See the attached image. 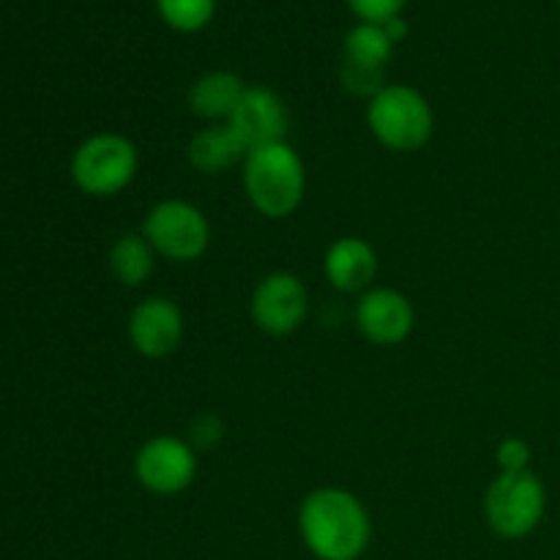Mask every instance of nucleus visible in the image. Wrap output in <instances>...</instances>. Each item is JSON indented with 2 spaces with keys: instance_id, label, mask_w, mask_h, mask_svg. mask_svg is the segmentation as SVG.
<instances>
[{
  "instance_id": "9b49d317",
  "label": "nucleus",
  "mask_w": 560,
  "mask_h": 560,
  "mask_svg": "<svg viewBox=\"0 0 560 560\" xmlns=\"http://www.w3.org/2000/svg\"><path fill=\"white\" fill-rule=\"evenodd\" d=\"M249 148L288 140L290 113L284 98L268 85H246L233 118L228 120Z\"/></svg>"
},
{
  "instance_id": "423d86ee",
  "label": "nucleus",
  "mask_w": 560,
  "mask_h": 560,
  "mask_svg": "<svg viewBox=\"0 0 560 560\" xmlns=\"http://www.w3.org/2000/svg\"><path fill=\"white\" fill-rule=\"evenodd\" d=\"M140 233L153 246L156 257L175 266H186L206 255L213 230L200 206L180 197H167L148 208Z\"/></svg>"
},
{
  "instance_id": "a211bd4d",
  "label": "nucleus",
  "mask_w": 560,
  "mask_h": 560,
  "mask_svg": "<svg viewBox=\"0 0 560 560\" xmlns=\"http://www.w3.org/2000/svg\"><path fill=\"white\" fill-rule=\"evenodd\" d=\"M530 459H534V448L525 438L509 435L498 443L495 463L498 474H520V470H530Z\"/></svg>"
},
{
  "instance_id": "f3484780",
  "label": "nucleus",
  "mask_w": 560,
  "mask_h": 560,
  "mask_svg": "<svg viewBox=\"0 0 560 560\" xmlns=\"http://www.w3.org/2000/svg\"><path fill=\"white\" fill-rule=\"evenodd\" d=\"M159 16L178 33H197L211 25L217 0H156Z\"/></svg>"
},
{
  "instance_id": "6e6552de",
  "label": "nucleus",
  "mask_w": 560,
  "mask_h": 560,
  "mask_svg": "<svg viewBox=\"0 0 560 560\" xmlns=\"http://www.w3.org/2000/svg\"><path fill=\"white\" fill-rule=\"evenodd\" d=\"M310 315V288L293 271H271L255 284L249 317L268 337H290Z\"/></svg>"
},
{
  "instance_id": "6ab92c4d",
  "label": "nucleus",
  "mask_w": 560,
  "mask_h": 560,
  "mask_svg": "<svg viewBox=\"0 0 560 560\" xmlns=\"http://www.w3.org/2000/svg\"><path fill=\"white\" fill-rule=\"evenodd\" d=\"M186 441L197 452H211L224 441V421L217 413H200L189 421V438Z\"/></svg>"
},
{
  "instance_id": "f8f14e48",
  "label": "nucleus",
  "mask_w": 560,
  "mask_h": 560,
  "mask_svg": "<svg viewBox=\"0 0 560 560\" xmlns=\"http://www.w3.org/2000/svg\"><path fill=\"white\" fill-rule=\"evenodd\" d=\"M323 273H326L328 284L339 293H366L370 288H375L377 277L375 246L361 235L337 238L323 257Z\"/></svg>"
},
{
  "instance_id": "dca6fc26",
  "label": "nucleus",
  "mask_w": 560,
  "mask_h": 560,
  "mask_svg": "<svg viewBox=\"0 0 560 560\" xmlns=\"http://www.w3.org/2000/svg\"><path fill=\"white\" fill-rule=\"evenodd\" d=\"M394 47L397 44L388 38L386 27L372 25V22H359L355 27H350L342 42V66L383 74L386 63L392 60Z\"/></svg>"
},
{
  "instance_id": "0eeeda50",
  "label": "nucleus",
  "mask_w": 560,
  "mask_h": 560,
  "mask_svg": "<svg viewBox=\"0 0 560 560\" xmlns=\"http://www.w3.org/2000/svg\"><path fill=\"white\" fill-rule=\"evenodd\" d=\"M200 470L197 448L186 438L153 435L137 448L135 476L151 495L173 498L189 490Z\"/></svg>"
},
{
  "instance_id": "ddd939ff",
  "label": "nucleus",
  "mask_w": 560,
  "mask_h": 560,
  "mask_svg": "<svg viewBox=\"0 0 560 560\" xmlns=\"http://www.w3.org/2000/svg\"><path fill=\"white\" fill-rule=\"evenodd\" d=\"M249 145L233 124H206L186 145V162L202 175H222L244 164Z\"/></svg>"
},
{
  "instance_id": "412c9836",
  "label": "nucleus",
  "mask_w": 560,
  "mask_h": 560,
  "mask_svg": "<svg viewBox=\"0 0 560 560\" xmlns=\"http://www.w3.org/2000/svg\"><path fill=\"white\" fill-rule=\"evenodd\" d=\"M383 27H386L388 38H392L394 44H399L405 36H408V22H405V16H394V20H388Z\"/></svg>"
},
{
  "instance_id": "4468645a",
  "label": "nucleus",
  "mask_w": 560,
  "mask_h": 560,
  "mask_svg": "<svg viewBox=\"0 0 560 560\" xmlns=\"http://www.w3.org/2000/svg\"><path fill=\"white\" fill-rule=\"evenodd\" d=\"M244 91L246 82L235 71L213 69L191 82L189 93H186V107L206 124H228Z\"/></svg>"
},
{
  "instance_id": "9d476101",
  "label": "nucleus",
  "mask_w": 560,
  "mask_h": 560,
  "mask_svg": "<svg viewBox=\"0 0 560 560\" xmlns=\"http://www.w3.org/2000/svg\"><path fill=\"white\" fill-rule=\"evenodd\" d=\"M355 328L377 348L402 345L416 328V306L402 290L375 284L355 301Z\"/></svg>"
},
{
  "instance_id": "20e7f679",
  "label": "nucleus",
  "mask_w": 560,
  "mask_h": 560,
  "mask_svg": "<svg viewBox=\"0 0 560 560\" xmlns=\"http://www.w3.org/2000/svg\"><path fill=\"white\" fill-rule=\"evenodd\" d=\"M71 180L88 197H115L135 184L140 173V151L120 131H98L85 137L71 153Z\"/></svg>"
},
{
  "instance_id": "f03ea898",
  "label": "nucleus",
  "mask_w": 560,
  "mask_h": 560,
  "mask_svg": "<svg viewBox=\"0 0 560 560\" xmlns=\"http://www.w3.org/2000/svg\"><path fill=\"white\" fill-rule=\"evenodd\" d=\"M241 170H244L246 197L260 217L288 219L304 202V159L288 140L249 148Z\"/></svg>"
},
{
  "instance_id": "2eb2a0df",
  "label": "nucleus",
  "mask_w": 560,
  "mask_h": 560,
  "mask_svg": "<svg viewBox=\"0 0 560 560\" xmlns=\"http://www.w3.org/2000/svg\"><path fill=\"white\" fill-rule=\"evenodd\" d=\"M156 252L148 244V238L142 233H124L113 241L107 255L109 273L115 277V282L124 284V288L135 290L142 288L148 279L156 271Z\"/></svg>"
},
{
  "instance_id": "f257e3e1",
  "label": "nucleus",
  "mask_w": 560,
  "mask_h": 560,
  "mask_svg": "<svg viewBox=\"0 0 560 560\" xmlns=\"http://www.w3.org/2000/svg\"><path fill=\"white\" fill-rule=\"evenodd\" d=\"M299 536L315 560H361L372 545L370 509L345 487H317L299 506Z\"/></svg>"
},
{
  "instance_id": "aec40b11",
  "label": "nucleus",
  "mask_w": 560,
  "mask_h": 560,
  "mask_svg": "<svg viewBox=\"0 0 560 560\" xmlns=\"http://www.w3.org/2000/svg\"><path fill=\"white\" fill-rule=\"evenodd\" d=\"M348 5L361 22L386 25L394 16H402V9L408 5V0H348Z\"/></svg>"
},
{
  "instance_id": "7ed1b4c3",
  "label": "nucleus",
  "mask_w": 560,
  "mask_h": 560,
  "mask_svg": "<svg viewBox=\"0 0 560 560\" xmlns=\"http://www.w3.org/2000/svg\"><path fill=\"white\" fill-rule=\"evenodd\" d=\"M366 126L386 151L413 153L421 151L435 135V109L430 98L413 85L386 82L366 102Z\"/></svg>"
},
{
  "instance_id": "39448f33",
  "label": "nucleus",
  "mask_w": 560,
  "mask_h": 560,
  "mask_svg": "<svg viewBox=\"0 0 560 560\" xmlns=\"http://www.w3.org/2000/svg\"><path fill=\"white\" fill-rule=\"evenodd\" d=\"M547 514V487L530 470L498 474L485 492V520L498 539L520 541L539 530Z\"/></svg>"
},
{
  "instance_id": "4be33fe9",
  "label": "nucleus",
  "mask_w": 560,
  "mask_h": 560,
  "mask_svg": "<svg viewBox=\"0 0 560 560\" xmlns=\"http://www.w3.org/2000/svg\"><path fill=\"white\" fill-rule=\"evenodd\" d=\"M312 560H315V558H312Z\"/></svg>"
},
{
  "instance_id": "5701e85b",
  "label": "nucleus",
  "mask_w": 560,
  "mask_h": 560,
  "mask_svg": "<svg viewBox=\"0 0 560 560\" xmlns=\"http://www.w3.org/2000/svg\"><path fill=\"white\" fill-rule=\"evenodd\" d=\"M558 3H560V0H558Z\"/></svg>"
},
{
  "instance_id": "1a4fd4ad",
  "label": "nucleus",
  "mask_w": 560,
  "mask_h": 560,
  "mask_svg": "<svg viewBox=\"0 0 560 560\" xmlns=\"http://www.w3.org/2000/svg\"><path fill=\"white\" fill-rule=\"evenodd\" d=\"M186 320L180 306L167 295H148L137 301L126 320V337L131 350L142 359H167L184 342Z\"/></svg>"
}]
</instances>
